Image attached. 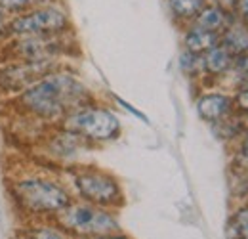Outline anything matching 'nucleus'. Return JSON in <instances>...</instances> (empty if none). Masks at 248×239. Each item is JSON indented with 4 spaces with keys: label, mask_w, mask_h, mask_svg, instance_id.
I'll return each mask as SVG.
<instances>
[{
    "label": "nucleus",
    "mask_w": 248,
    "mask_h": 239,
    "mask_svg": "<svg viewBox=\"0 0 248 239\" xmlns=\"http://www.w3.org/2000/svg\"><path fill=\"white\" fill-rule=\"evenodd\" d=\"M88 90L73 75L54 71L32 86L14 96V107L23 115L42 122H60L73 109L86 103Z\"/></svg>",
    "instance_id": "1"
},
{
    "label": "nucleus",
    "mask_w": 248,
    "mask_h": 239,
    "mask_svg": "<svg viewBox=\"0 0 248 239\" xmlns=\"http://www.w3.org/2000/svg\"><path fill=\"white\" fill-rule=\"evenodd\" d=\"M8 191L14 207L27 222L56 218L73 203V197L65 186L58 180L40 174H23L14 178L8 186Z\"/></svg>",
    "instance_id": "2"
},
{
    "label": "nucleus",
    "mask_w": 248,
    "mask_h": 239,
    "mask_svg": "<svg viewBox=\"0 0 248 239\" xmlns=\"http://www.w3.org/2000/svg\"><path fill=\"white\" fill-rule=\"evenodd\" d=\"M71 29L67 12L58 4H42L12 16L6 25L8 36H60Z\"/></svg>",
    "instance_id": "3"
},
{
    "label": "nucleus",
    "mask_w": 248,
    "mask_h": 239,
    "mask_svg": "<svg viewBox=\"0 0 248 239\" xmlns=\"http://www.w3.org/2000/svg\"><path fill=\"white\" fill-rule=\"evenodd\" d=\"M56 224L75 238H99L121 232L119 220L109 210L90 203H71L56 216Z\"/></svg>",
    "instance_id": "4"
},
{
    "label": "nucleus",
    "mask_w": 248,
    "mask_h": 239,
    "mask_svg": "<svg viewBox=\"0 0 248 239\" xmlns=\"http://www.w3.org/2000/svg\"><path fill=\"white\" fill-rule=\"evenodd\" d=\"M60 122L65 132H71L82 140L107 142L117 138L121 132V120L113 111L88 103L69 111Z\"/></svg>",
    "instance_id": "5"
},
{
    "label": "nucleus",
    "mask_w": 248,
    "mask_h": 239,
    "mask_svg": "<svg viewBox=\"0 0 248 239\" xmlns=\"http://www.w3.org/2000/svg\"><path fill=\"white\" fill-rule=\"evenodd\" d=\"M54 71H58V60L4 61L0 65V96H17Z\"/></svg>",
    "instance_id": "6"
},
{
    "label": "nucleus",
    "mask_w": 248,
    "mask_h": 239,
    "mask_svg": "<svg viewBox=\"0 0 248 239\" xmlns=\"http://www.w3.org/2000/svg\"><path fill=\"white\" fill-rule=\"evenodd\" d=\"M73 184H75L78 197L84 203H90V205L101 207V209L113 207V205L121 203V199H123V189H121L119 182L111 174H105L95 169H84V171L77 172L73 178Z\"/></svg>",
    "instance_id": "7"
},
{
    "label": "nucleus",
    "mask_w": 248,
    "mask_h": 239,
    "mask_svg": "<svg viewBox=\"0 0 248 239\" xmlns=\"http://www.w3.org/2000/svg\"><path fill=\"white\" fill-rule=\"evenodd\" d=\"M62 36H8L4 40V54L8 60H58L62 54Z\"/></svg>",
    "instance_id": "8"
},
{
    "label": "nucleus",
    "mask_w": 248,
    "mask_h": 239,
    "mask_svg": "<svg viewBox=\"0 0 248 239\" xmlns=\"http://www.w3.org/2000/svg\"><path fill=\"white\" fill-rule=\"evenodd\" d=\"M231 109V100L225 94H217L210 92L199 98L197 102V111L201 115V119L208 120V122H219L225 119V115Z\"/></svg>",
    "instance_id": "9"
},
{
    "label": "nucleus",
    "mask_w": 248,
    "mask_h": 239,
    "mask_svg": "<svg viewBox=\"0 0 248 239\" xmlns=\"http://www.w3.org/2000/svg\"><path fill=\"white\" fill-rule=\"evenodd\" d=\"M184 44H186L187 52L202 56L208 50L216 48L217 44H219V36H217L216 33H208V31H202L199 29V27H191V29L187 31L186 38H184Z\"/></svg>",
    "instance_id": "10"
},
{
    "label": "nucleus",
    "mask_w": 248,
    "mask_h": 239,
    "mask_svg": "<svg viewBox=\"0 0 248 239\" xmlns=\"http://www.w3.org/2000/svg\"><path fill=\"white\" fill-rule=\"evenodd\" d=\"M229 23V17L227 14L217 8V6H204L199 16L195 17V25L193 27H199L202 31H208V33H219L221 29H225Z\"/></svg>",
    "instance_id": "11"
},
{
    "label": "nucleus",
    "mask_w": 248,
    "mask_h": 239,
    "mask_svg": "<svg viewBox=\"0 0 248 239\" xmlns=\"http://www.w3.org/2000/svg\"><path fill=\"white\" fill-rule=\"evenodd\" d=\"M231 63H233V54L225 50L221 44H217L216 48L202 54V71L212 73V75L225 73L231 67Z\"/></svg>",
    "instance_id": "12"
},
{
    "label": "nucleus",
    "mask_w": 248,
    "mask_h": 239,
    "mask_svg": "<svg viewBox=\"0 0 248 239\" xmlns=\"http://www.w3.org/2000/svg\"><path fill=\"white\" fill-rule=\"evenodd\" d=\"M221 46L229 50L231 54H243L248 52V31L245 27H229L223 34Z\"/></svg>",
    "instance_id": "13"
},
{
    "label": "nucleus",
    "mask_w": 248,
    "mask_h": 239,
    "mask_svg": "<svg viewBox=\"0 0 248 239\" xmlns=\"http://www.w3.org/2000/svg\"><path fill=\"white\" fill-rule=\"evenodd\" d=\"M168 6L178 19H195L206 6V0H168Z\"/></svg>",
    "instance_id": "14"
},
{
    "label": "nucleus",
    "mask_w": 248,
    "mask_h": 239,
    "mask_svg": "<svg viewBox=\"0 0 248 239\" xmlns=\"http://www.w3.org/2000/svg\"><path fill=\"white\" fill-rule=\"evenodd\" d=\"M32 239H73L71 234H67L62 226L58 224H48V222H34L32 226L25 228Z\"/></svg>",
    "instance_id": "15"
},
{
    "label": "nucleus",
    "mask_w": 248,
    "mask_h": 239,
    "mask_svg": "<svg viewBox=\"0 0 248 239\" xmlns=\"http://www.w3.org/2000/svg\"><path fill=\"white\" fill-rule=\"evenodd\" d=\"M48 0H0V8L8 16H17V14H23V12L31 10V8L42 6Z\"/></svg>",
    "instance_id": "16"
},
{
    "label": "nucleus",
    "mask_w": 248,
    "mask_h": 239,
    "mask_svg": "<svg viewBox=\"0 0 248 239\" xmlns=\"http://www.w3.org/2000/svg\"><path fill=\"white\" fill-rule=\"evenodd\" d=\"M180 67L182 71L187 73V75H193L197 71L202 69V56H197V54H191V52H184L180 56Z\"/></svg>",
    "instance_id": "17"
},
{
    "label": "nucleus",
    "mask_w": 248,
    "mask_h": 239,
    "mask_svg": "<svg viewBox=\"0 0 248 239\" xmlns=\"http://www.w3.org/2000/svg\"><path fill=\"white\" fill-rule=\"evenodd\" d=\"M235 228H237V232L243 238L248 239V209H243L237 212V216H235Z\"/></svg>",
    "instance_id": "18"
},
{
    "label": "nucleus",
    "mask_w": 248,
    "mask_h": 239,
    "mask_svg": "<svg viewBox=\"0 0 248 239\" xmlns=\"http://www.w3.org/2000/svg\"><path fill=\"white\" fill-rule=\"evenodd\" d=\"M8 19H10V16L0 8V38H2V40H6V25H8Z\"/></svg>",
    "instance_id": "19"
},
{
    "label": "nucleus",
    "mask_w": 248,
    "mask_h": 239,
    "mask_svg": "<svg viewBox=\"0 0 248 239\" xmlns=\"http://www.w3.org/2000/svg\"><path fill=\"white\" fill-rule=\"evenodd\" d=\"M235 8L239 10V14H241L243 17H248V0H237Z\"/></svg>",
    "instance_id": "20"
},
{
    "label": "nucleus",
    "mask_w": 248,
    "mask_h": 239,
    "mask_svg": "<svg viewBox=\"0 0 248 239\" xmlns=\"http://www.w3.org/2000/svg\"><path fill=\"white\" fill-rule=\"evenodd\" d=\"M92 239H128V238L123 236L121 232H117V234H107V236H99V238H92Z\"/></svg>",
    "instance_id": "21"
},
{
    "label": "nucleus",
    "mask_w": 248,
    "mask_h": 239,
    "mask_svg": "<svg viewBox=\"0 0 248 239\" xmlns=\"http://www.w3.org/2000/svg\"><path fill=\"white\" fill-rule=\"evenodd\" d=\"M14 239H32V236L27 232V230H21V232H19V234H17Z\"/></svg>",
    "instance_id": "22"
},
{
    "label": "nucleus",
    "mask_w": 248,
    "mask_h": 239,
    "mask_svg": "<svg viewBox=\"0 0 248 239\" xmlns=\"http://www.w3.org/2000/svg\"><path fill=\"white\" fill-rule=\"evenodd\" d=\"M243 155L248 159V138L245 140V144H243Z\"/></svg>",
    "instance_id": "23"
},
{
    "label": "nucleus",
    "mask_w": 248,
    "mask_h": 239,
    "mask_svg": "<svg viewBox=\"0 0 248 239\" xmlns=\"http://www.w3.org/2000/svg\"><path fill=\"white\" fill-rule=\"evenodd\" d=\"M243 83H245V86H247V90H248V71L243 73Z\"/></svg>",
    "instance_id": "24"
},
{
    "label": "nucleus",
    "mask_w": 248,
    "mask_h": 239,
    "mask_svg": "<svg viewBox=\"0 0 248 239\" xmlns=\"http://www.w3.org/2000/svg\"><path fill=\"white\" fill-rule=\"evenodd\" d=\"M247 25H248V17H247ZM247 31H248V27H247Z\"/></svg>",
    "instance_id": "25"
}]
</instances>
